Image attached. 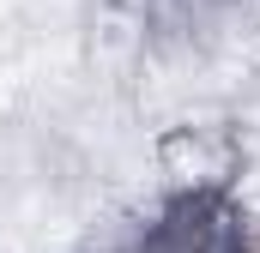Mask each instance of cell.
<instances>
[{"mask_svg":"<svg viewBox=\"0 0 260 253\" xmlns=\"http://www.w3.org/2000/svg\"><path fill=\"white\" fill-rule=\"evenodd\" d=\"M242 163V139L224 121H182L157 139V175L170 193H236Z\"/></svg>","mask_w":260,"mask_h":253,"instance_id":"1","label":"cell"},{"mask_svg":"<svg viewBox=\"0 0 260 253\" xmlns=\"http://www.w3.org/2000/svg\"><path fill=\"white\" fill-rule=\"evenodd\" d=\"M103 253H127V247H103Z\"/></svg>","mask_w":260,"mask_h":253,"instance_id":"2","label":"cell"}]
</instances>
